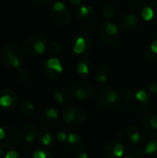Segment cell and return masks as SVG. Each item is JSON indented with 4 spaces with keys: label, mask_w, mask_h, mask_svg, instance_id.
<instances>
[{
    "label": "cell",
    "mask_w": 157,
    "mask_h": 158,
    "mask_svg": "<svg viewBox=\"0 0 157 158\" xmlns=\"http://www.w3.org/2000/svg\"><path fill=\"white\" fill-rule=\"evenodd\" d=\"M126 106L133 112L144 111L150 104L148 92L141 88H130L124 93L123 96Z\"/></svg>",
    "instance_id": "cell-1"
},
{
    "label": "cell",
    "mask_w": 157,
    "mask_h": 158,
    "mask_svg": "<svg viewBox=\"0 0 157 158\" xmlns=\"http://www.w3.org/2000/svg\"><path fill=\"white\" fill-rule=\"evenodd\" d=\"M96 103L98 106L104 110H114L120 106L121 96L117 89L105 85L99 89L96 95Z\"/></svg>",
    "instance_id": "cell-2"
},
{
    "label": "cell",
    "mask_w": 157,
    "mask_h": 158,
    "mask_svg": "<svg viewBox=\"0 0 157 158\" xmlns=\"http://www.w3.org/2000/svg\"><path fill=\"white\" fill-rule=\"evenodd\" d=\"M0 57L2 63L9 69H18L21 67L22 50L15 42L6 43L1 49Z\"/></svg>",
    "instance_id": "cell-3"
},
{
    "label": "cell",
    "mask_w": 157,
    "mask_h": 158,
    "mask_svg": "<svg viewBox=\"0 0 157 158\" xmlns=\"http://www.w3.org/2000/svg\"><path fill=\"white\" fill-rule=\"evenodd\" d=\"M78 23L84 29L93 31L99 27V16L97 12L89 6H81L76 13Z\"/></svg>",
    "instance_id": "cell-4"
},
{
    "label": "cell",
    "mask_w": 157,
    "mask_h": 158,
    "mask_svg": "<svg viewBox=\"0 0 157 158\" xmlns=\"http://www.w3.org/2000/svg\"><path fill=\"white\" fill-rule=\"evenodd\" d=\"M51 21L57 26H66L71 20V12L69 8L60 1L55 2L48 11Z\"/></svg>",
    "instance_id": "cell-5"
},
{
    "label": "cell",
    "mask_w": 157,
    "mask_h": 158,
    "mask_svg": "<svg viewBox=\"0 0 157 158\" xmlns=\"http://www.w3.org/2000/svg\"><path fill=\"white\" fill-rule=\"evenodd\" d=\"M22 140L20 131L12 126L0 127V148L9 149L17 147L20 144Z\"/></svg>",
    "instance_id": "cell-6"
},
{
    "label": "cell",
    "mask_w": 157,
    "mask_h": 158,
    "mask_svg": "<svg viewBox=\"0 0 157 158\" xmlns=\"http://www.w3.org/2000/svg\"><path fill=\"white\" fill-rule=\"evenodd\" d=\"M61 118L65 125L75 127L83 124L87 119V112L79 106H67L61 113Z\"/></svg>",
    "instance_id": "cell-7"
},
{
    "label": "cell",
    "mask_w": 157,
    "mask_h": 158,
    "mask_svg": "<svg viewBox=\"0 0 157 158\" xmlns=\"http://www.w3.org/2000/svg\"><path fill=\"white\" fill-rule=\"evenodd\" d=\"M47 47L46 40L42 35H32L27 38L22 44L23 52L31 57L41 56Z\"/></svg>",
    "instance_id": "cell-8"
},
{
    "label": "cell",
    "mask_w": 157,
    "mask_h": 158,
    "mask_svg": "<svg viewBox=\"0 0 157 158\" xmlns=\"http://www.w3.org/2000/svg\"><path fill=\"white\" fill-rule=\"evenodd\" d=\"M98 36L105 45H114L118 41L119 31L116 24L110 20H106L99 25Z\"/></svg>",
    "instance_id": "cell-9"
},
{
    "label": "cell",
    "mask_w": 157,
    "mask_h": 158,
    "mask_svg": "<svg viewBox=\"0 0 157 158\" xmlns=\"http://www.w3.org/2000/svg\"><path fill=\"white\" fill-rule=\"evenodd\" d=\"M92 40L86 31H80L74 35L72 42V51L80 56H86L91 52Z\"/></svg>",
    "instance_id": "cell-10"
},
{
    "label": "cell",
    "mask_w": 157,
    "mask_h": 158,
    "mask_svg": "<svg viewBox=\"0 0 157 158\" xmlns=\"http://www.w3.org/2000/svg\"><path fill=\"white\" fill-rule=\"evenodd\" d=\"M122 131L118 132L115 139L107 143L104 148V156L105 158H122L125 156V146L122 143L124 138Z\"/></svg>",
    "instance_id": "cell-11"
},
{
    "label": "cell",
    "mask_w": 157,
    "mask_h": 158,
    "mask_svg": "<svg viewBox=\"0 0 157 158\" xmlns=\"http://www.w3.org/2000/svg\"><path fill=\"white\" fill-rule=\"evenodd\" d=\"M43 72L49 81H59L63 74V66L61 61L56 57L48 58L43 64Z\"/></svg>",
    "instance_id": "cell-12"
},
{
    "label": "cell",
    "mask_w": 157,
    "mask_h": 158,
    "mask_svg": "<svg viewBox=\"0 0 157 158\" xmlns=\"http://www.w3.org/2000/svg\"><path fill=\"white\" fill-rule=\"evenodd\" d=\"M95 92L94 86L90 82H79L72 86L70 94L79 101H86L91 99Z\"/></svg>",
    "instance_id": "cell-13"
},
{
    "label": "cell",
    "mask_w": 157,
    "mask_h": 158,
    "mask_svg": "<svg viewBox=\"0 0 157 158\" xmlns=\"http://www.w3.org/2000/svg\"><path fill=\"white\" fill-rule=\"evenodd\" d=\"M19 104L17 93L10 88L0 89V107L3 109H13Z\"/></svg>",
    "instance_id": "cell-14"
},
{
    "label": "cell",
    "mask_w": 157,
    "mask_h": 158,
    "mask_svg": "<svg viewBox=\"0 0 157 158\" xmlns=\"http://www.w3.org/2000/svg\"><path fill=\"white\" fill-rule=\"evenodd\" d=\"M126 136L129 142L133 145H143L145 140L143 131L135 125H130L126 130Z\"/></svg>",
    "instance_id": "cell-15"
},
{
    "label": "cell",
    "mask_w": 157,
    "mask_h": 158,
    "mask_svg": "<svg viewBox=\"0 0 157 158\" xmlns=\"http://www.w3.org/2000/svg\"><path fill=\"white\" fill-rule=\"evenodd\" d=\"M66 144H67V147L70 151L77 152V153L84 151V148H85V145H86L84 139L80 134L75 133V132L68 133Z\"/></svg>",
    "instance_id": "cell-16"
},
{
    "label": "cell",
    "mask_w": 157,
    "mask_h": 158,
    "mask_svg": "<svg viewBox=\"0 0 157 158\" xmlns=\"http://www.w3.org/2000/svg\"><path fill=\"white\" fill-rule=\"evenodd\" d=\"M59 118L58 111L54 107H49L43 111L41 116V123L45 128H51L56 124Z\"/></svg>",
    "instance_id": "cell-17"
},
{
    "label": "cell",
    "mask_w": 157,
    "mask_h": 158,
    "mask_svg": "<svg viewBox=\"0 0 157 158\" xmlns=\"http://www.w3.org/2000/svg\"><path fill=\"white\" fill-rule=\"evenodd\" d=\"M139 25V19L135 14L128 13L124 14L119 19V27L123 31H132Z\"/></svg>",
    "instance_id": "cell-18"
},
{
    "label": "cell",
    "mask_w": 157,
    "mask_h": 158,
    "mask_svg": "<svg viewBox=\"0 0 157 158\" xmlns=\"http://www.w3.org/2000/svg\"><path fill=\"white\" fill-rule=\"evenodd\" d=\"M20 134L22 139L27 143H33L36 139H38V130L36 126L32 123H25L20 129Z\"/></svg>",
    "instance_id": "cell-19"
},
{
    "label": "cell",
    "mask_w": 157,
    "mask_h": 158,
    "mask_svg": "<svg viewBox=\"0 0 157 158\" xmlns=\"http://www.w3.org/2000/svg\"><path fill=\"white\" fill-rule=\"evenodd\" d=\"M143 127L144 131L152 137L157 138V116L155 114H147L143 118Z\"/></svg>",
    "instance_id": "cell-20"
},
{
    "label": "cell",
    "mask_w": 157,
    "mask_h": 158,
    "mask_svg": "<svg viewBox=\"0 0 157 158\" xmlns=\"http://www.w3.org/2000/svg\"><path fill=\"white\" fill-rule=\"evenodd\" d=\"M142 19L147 22H157V1H153L144 6L141 10Z\"/></svg>",
    "instance_id": "cell-21"
},
{
    "label": "cell",
    "mask_w": 157,
    "mask_h": 158,
    "mask_svg": "<svg viewBox=\"0 0 157 158\" xmlns=\"http://www.w3.org/2000/svg\"><path fill=\"white\" fill-rule=\"evenodd\" d=\"M70 93L65 87H58L54 92V98L57 104H67L70 99Z\"/></svg>",
    "instance_id": "cell-22"
},
{
    "label": "cell",
    "mask_w": 157,
    "mask_h": 158,
    "mask_svg": "<svg viewBox=\"0 0 157 158\" xmlns=\"http://www.w3.org/2000/svg\"><path fill=\"white\" fill-rule=\"evenodd\" d=\"M143 57L149 62H157V39L145 47Z\"/></svg>",
    "instance_id": "cell-23"
},
{
    "label": "cell",
    "mask_w": 157,
    "mask_h": 158,
    "mask_svg": "<svg viewBox=\"0 0 157 158\" xmlns=\"http://www.w3.org/2000/svg\"><path fill=\"white\" fill-rule=\"evenodd\" d=\"M110 74V69L108 68L107 65H100L97 69H96V73H95V80L98 83H105Z\"/></svg>",
    "instance_id": "cell-24"
},
{
    "label": "cell",
    "mask_w": 157,
    "mask_h": 158,
    "mask_svg": "<svg viewBox=\"0 0 157 158\" xmlns=\"http://www.w3.org/2000/svg\"><path fill=\"white\" fill-rule=\"evenodd\" d=\"M91 62L88 59H82L78 63L76 67V71L81 77L86 78L91 72Z\"/></svg>",
    "instance_id": "cell-25"
},
{
    "label": "cell",
    "mask_w": 157,
    "mask_h": 158,
    "mask_svg": "<svg viewBox=\"0 0 157 158\" xmlns=\"http://www.w3.org/2000/svg\"><path fill=\"white\" fill-rule=\"evenodd\" d=\"M19 110L22 115L27 117H32L35 115L36 108L34 104L30 101H22L19 104Z\"/></svg>",
    "instance_id": "cell-26"
},
{
    "label": "cell",
    "mask_w": 157,
    "mask_h": 158,
    "mask_svg": "<svg viewBox=\"0 0 157 158\" xmlns=\"http://www.w3.org/2000/svg\"><path fill=\"white\" fill-rule=\"evenodd\" d=\"M38 142L43 146H50L54 142V137L47 130H42L38 134Z\"/></svg>",
    "instance_id": "cell-27"
},
{
    "label": "cell",
    "mask_w": 157,
    "mask_h": 158,
    "mask_svg": "<svg viewBox=\"0 0 157 158\" xmlns=\"http://www.w3.org/2000/svg\"><path fill=\"white\" fill-rule=\"evenodd\" d=\"M144 155L147 158H157V138L151 140L144 148Z\"/></svg>",
    "instance_id": "cell-28"
},
{
    "label": "cell",
    "mask_w": 157,
    "mask_h": 158,
    "mask_svg": "<svg viewBox=\"0 0 157 158\" xmlns=\"http://www.w3.org/2000/svg\"><path fill=\"white\" fill-rule=\"evenodd\" d=\"M16 76H17V79L19 80V81H20L21 83H27L31 81L30 71L26 68H23V67H19L17 69Z\"/></svg>",
    "instance_id": "cell-29"
},
{
    "label": "cell",
    "mask_w": 157,
    "mask_h": 158,
    "mask_svg": "<svg viewBox=\"0 0 157 158\" xmlns=\"http://www.w3.org/2000/svg\"><path fill=\"white\" fill-rule=\"evenodd\" d=\"M116 12H117V8L115 6L114 4L112 3H107L103 7V10H102V13H103V16L107 19L109 20L110 19H112L115 15H116Z\"/></svg>",
    "instance_id": "cell-30"
},
{
    "label": "cell",
    "mask_w": 157,
    "mask_h": 158,
    "mask_svg": "<svg viewBox=\"0 0 157 158\" xmlns=\"http://www.w3.org/2000/svg\"><path fill=\"white\" fill-rule=\"evenodd\" d=\"M31 158H54V156L46 149H38L33 152Z\"/></svg>",
    "instance_id": "cell-31"
},
{
    "label": "cell",
    "mask_w": 157,
    "mask_h": 158,
    "mask_svg": "<svg viewBox=\"0 0 157 158\" xmlns=\"http://www.w3.org/2000/svg\"><path fill=\"white\" fill-rule=\"evenodd\" d=\"M49 50H50V52L52 54L58 55L62 51V45H61V44L59 42H56V41L52 42L51 44H50V46H49Z\"/></svg>",
    "instance_id": "cell-32"
},
{
    "label": "cell",
    "mask_w": 157,
    "mask_h": 158,
    "mask_svg": "<svg viewBox=\"0 0 157 158\" xmlns=\"http://www.w3.org/2000/svg\"><path fill=\"white\" fill-rule=\"evenodd\" d=\"M68 133H67L66 131H60L56 133V140L58 143H66L68 140Z\"/></svg>",
    "instance_id": "cell-33"
},
{
    "label": "cell",
    "mask_w": 157,
    "mask_h": 158,
    "mask_svg": "<svg viewBox=\"0 0 157 158\" xmlns=\"http://www.w3.org/2000/svg\"><path fill=\"white\" fill-rule=\"evenodd\" d=\"M4 158H23V156L19 152L16 150H12V151H8L7 153H6Z\"/></svg>",
    "instance_id": "cell-34"
},
{
    "label": "cell",
    "mask_w": 157,
    "mask_h": 158,
    "mask_svg": "<svg viewBox=\"0 0 157 158\" xmlns=\"http://www.w3.org/2000/svg\"><path fill=\"white\" fill-rule=\"evenodd\" d=\"M32 2H33L37 6L44 7V6H47L51 3V0H32Z\"/></svg>",
    "instance_id": "cell-35"
},
{
    "label": "cell",
    "mask_w": 157,
    "mask_h": 158,
    "mask_svg": "<svg viewBox=\"0 0 157 158\" xmlns=\"http://www.w3.org/2000/svg\"><path fill=\"white\" fill-rule=\"evenodd\" d=\"M129 6H130V9H134V10H136V9H138V8H139V6H140V3H139V1H138V0H130V1L129 2Z\"/></svg>",
    "instance_id": "cell-36"
},
{
    "label": "cell",
    "mask_w": 157,
    "mask_h": 158,
    "mask_svg": "<svg viewBox=\"0 0 157 158\" xmlns=\"http://www.w3.org/2000/svg\"><path fill=\"white\" fill-rule=\"evenodd\" d=\"M149 93L152 94H157V82L154 81L149 85Z\"/></svg>",
    "instance_id": "cell-37"
},
{
    "label": "cell",
    "mask_w": 157,
    "mask_h": 158,
    "mask_svg": "<svg viewBox=\"0 0 157 158\" xmlns=\"http://www.w3.org/2000/svg\"><path fill=\"white\" fill-rule=\"evenodd\" d=\"M76 158H89V155L85 151H81V152H79Z\"/></svg>",
    "instance_id": "cell-38"
},
{
    "label": "cell",
    "mask_w": 157,
    "mask_h": 158,
    "mask_svg": "<svg viewBox=\"0 0 157 158\" xmlns=\"http://www.w3.org/2000/svg\"><path fill=\"white\" fill-rule=\"evenodd\" d=\"M69 2L74 6H81L82 3V0H69Z\"/></svg>",
    "instance_id": "cell-39"
},
{
    "label": "cell",
    "mask_w": 157,
    "mask_h": 158,
    "mask_svg": "<svg viewBox=\"0 0 157 158\" xmlns=\"http://www.w3.org/2000/svg\"><path fill=\"white\" fill-rule=\"evenodd\" d=\"M3 156H4V151H3L2 148H0V158L2 157Z\"/></svg>",
    "instance_id": "cell-40"
},
{
    "label": "cell",
    "mask_w": 157,
    "mask_h": 158,
    "mask_svg": "<svg viewBox=\"0 0 157 158\" xmlns=\"http://www.w3.org/2000/svg\"><path fill=\"white\" fill-rule=\"evenodd\" d=\"M122 158H136V157H134V156H132L130 155V156H125L124 157H122Z\"/></svg>",
    "instance_id": "cell-41"
}]
</instances>
